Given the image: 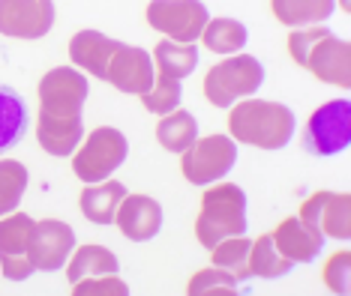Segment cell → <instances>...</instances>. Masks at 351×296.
<instances>
[{"label":"cell","instance_id":"cell-1","mask_svg":"<svg viewBox=\"0 0 351 296\" xmlns=\"http://www.w3.org/2000/svg\"><path fill=\"white\" fill-rule=\"evenodd\" d=\"M39 120L36 141L49 156H73L84 138L82 108L87 102V75L75 66H54L36 87Z\"/></svg>","mask_w":351,"mask_h":296},{"label":"cell","instance_id":"cell-2","mask_svg":"<svg viewBox=\"0 0 351 296\" xmlns=\"http://www.w3.org/2000/svg\"><path fill=\"white\" fill-rule=\"evenodd\" d=\"M289 54L298 66L309 69L318 81L333 84L339 90L351 87V45L333 36L330 27L309 24L289 33Z\"/></svg>","mask_w":351,"mask_h":296},{"label":"cell","instance_id":"cell-3","mask_svg":"<svg viewBox=\"0 0 351 296\" xmlns=\"http://www.w3.org/2000/svg\"><path fill=\"white\" fill-rule=\"evenodd\" d=\"M294 111L282 102L241 99L228 111V132L237 144L258 150H282L294 138Z\"/></svg>","mask_w":351,"mask_h":296},{"label":"cell","instance_id":"cell-4","mask_svg":"<svg viewBox=\"0 0 351 296\" xmlns=\"http://www.w3.org/2000/svg\"><path fill=\"white\" fill-rule=\"evenodd\" d=\"M246 234V191L234 183H219L202 195V210L195 219V239L213 249L219 239Z\"/></svg>","mask_w":351,"mask_h":296},{"label":"cell","instance_id":"cell-5","mask_svg":"<svg viewBox=\"0 0 351 296\" xmlns=\"http://www.w3.org/2000/svg\"><path fill=\"white\" fill-rule=\"evenodd\" d=\"M261 84H265V66L252 54H228L222 63L207 69L202 90L213 108H231L234 102L255 96Z\"/></svg>","mask_w":351,"mask_h":296},{"label":"cell","instance_id":"cell-6","mask_svg":"<svg viewBox=\"0 0 351 296\" xmlns=\"http://www.w3.org/2000/svg\"><path fill=\"white\" fill-rule=\"evenodd\" d=\"M126 153H130V141H126V135L121 129H114V126H97L75 147L73 171L84 186L102 183L126 162Z\"/></svg>","mask_w":351,"mask_h":296},{"label":"cell","instance_id":"cell-7","mask_svg":"<svg viewBox=\"0 0 351 296\" xmlns=\"http://www.w3.org/2000/svg\"><path fill=\"white\" fill-rule=\"evenodd\" d=\"M351 144V102L333 99L318 105L303 129V150L315 159L342 153Z\"/></svg>","mask_w":351,"mask_h":296},{"label":"cell","instance_id":"cell-8","mask_svg":"<svg viewBox=\"0 0 351 296\" xmlns=\"http://www.w3.org/2000/svg\"><path fill=\"white\" fill-rule=\"evenodd\" d=\"M237 162V144L231 135H207L195 138L180 153V174L193 186H210L222 180Z\"/></svg>","mask_w":351,"mask_h":296},{"label":"cell","instance_id":"cell-9","mask_svg":"<svg viewBox=\"0 0 351 296\" xmlns=\"http://www.w3.org/2000/svg\"><path fill=\"white\" fill-rule=\"evenodd\" d=\"M145 18L171 42H198L210 15L202 0H150Z\"/></svg>","mask_w":351,"mask_h":296},{"label":"cell","instance_id":"cell-10","mask_svg":"<svg viewBox=\"0 0 351 296\" xmlns=\"http://www.w3.org/2000/svg\"><path fill=\"white\" fill-rule=\"evenodd\" d=\"M34 225L36 219H30L21 210L0 215V275L10 278V282H25V278L36 273L27 258Z\"/></svg>","mask_w":351,"mask_h":296},{"label":"cell","instance_id":"cell-11","mask_svg":"<svg viewBox=\"0 0 351 296\" xmlns=\"http://www.w3.org/2000/svg\"><path fill=\"white\" fill-rule=\"evenodd\" d=\"M154 75H156L154 57L145 48L117 42L106 63L102 81H108L114 90H121L126 96H145L150 90V84H154Z\"/></svg>","mask_w":351,"mask_h":296},{"label":"cell","instance_id":"cell-12","mask_svg":"<svg viewBox=\"0 0 351 296\" xmlns=\"http://www.w3.org/2000/svg\"><path fill=\"white\" fill-rule=\"evenodd\" d=\"M73 249H75V230L60 219H43L34 225L27 258L36 273H58V269L66 267Z\"/></svg>","mask_w":351,"mask_h":296},{"label":"cell","instance_id":"cell-13","mask_svg":"<svg viewBox=\"0 0 351 296\" xmlns=\"http://www.w3.org/2000/svg\"><path fill=\"white\" fill-rule=\"evenodd\" d=\"M300 219L322 237L346 243L351 237V195L348 191H315L300 204Z\"/></svg>","mask_w":351,"mask_h":296},{"label":"cell","instance_id":"cell-14","mask_svg":"<svg viewBox=\"0 0 351 296\" xmlns=\"http://www.w3.org/2000/svg\"><path fill=\"white\" fill-rule=\"evenodd\" d=\"M54 27L51 0H0V33L12 39H43Z\"/></svg>","mask_w":351,"mask_h":296},{"label":"cell","instance_id":"cell-15","mask_svg":"<svg viewBox=\"0 0 351 296\" xmlns=\"http://www.w3.org/2000/svg\"><path fill=\"white\" fill-rule=\"evenodd\" d=\"M114 225L132 243H147L162 230V204L150 195H130L121 201L114 213Z\"/></svg>","mask_w":351,"mask_h":296},{"label":"cell","instance_id":"cell-16","mask_svg":"<svg viewBox=\"0 0 351 296\" xmlns=\"http://www.w3.org/2000/svg\"><path fill=\"white\" fill-rule=\"evenodd\" d=\"M270 237H274L276 252L282 258H289L291 263H313L324 249V237L313 225H306L300 215L282 219Z\"/></svg>","mask_w":351,"mask_h":296},{"label":"cell","instance_id":"cell-17","mask_svg":"<svg viewBox=\"0 0 351 296\" xmlns=\"http://www.w3.org/2000/svg\"><path fill=\"white\" fill-rule=\"evenodd\" d=\"M117 39H111L99 30H78V33L69 39V60L73 66L84 69L87 75H97L102 81V72H106V63L114 51Z\"/></svg>","mask_w":351,"mask_h":296},{"label":"cell","instance_id":"cell-18","mask_svg":"<svg viewBox=\"0 0 351 296\" xmlns=\"http://www.w3.org/2000/svg\"><path fill=\"white\" fill-rule=\"evenodd\" d=\"M123 198H126V186H123V183L102 180V183H90V186L82 189L78 206H82V213H84L87 221H93V225H111Z\"/></svg>","mask_w":351,"mask_h":296},{"label":"cell","instance_id":"cell-19","mask_svg":"<svg viewBox=\"0 0 351 296\" xmlns=\"http://www.w3.org/2000/svg\"><path fill=\"white\" fill-rule=\"evenodd\" d=\"M121 263H117V254L106 249V245H97V243H87L82 249H73L66 260V282L75 284L82 278H90V275H117Z\"/></svg>","mask_w":351,"mask_h":296},{"label":"cell","instance_id":"cell-20","mask_svg":"<svg viewBox=\"0 0 351 296\" xmlns=\"http://www.w3.org/2000/svg\"><path fill=\"white\" fill-rule=\"evenodd\" d=\"M270 10L282 27H309L330 18L337 12V0H270Z\"/></svg>","mask_w":351,"mask_h":296},{"label":"cell","instance_id":"cell-21","mask_svg":"<svg viewBox=\"0 0 351 296\" xmlns=\"http://www.w3.org/2000/svg\"><path fill=\"white\" fill-rule=\"evenodd\" d=\"M27 123H30V114L21 93L0 84V153H6V150L25 138Z\"/></svg>","mask_w":351,"mask_h":296},{"label":"cell","instance_id":"cell-22","mask_svg":"<svg viewBox=\"0 0 351 296\" xmlns=\"http://www.w3.org/2000/svg\"><path fill=\"white\" fill-rule=\"evenodd\" d=\"M246 39H250V33H246V27L237 18H210L204 24L198 42H202L207 51L226 54V57H228V54L243 51Z\"/></svg>","mask_w":351,"mask_h":296},{"label":"cell","instance_id":"cell-23","mask_svg":"<svg viewBox=\"0 0 351 296\" xmlns=\"http://www.w3.org/2000/svg\"><path fill=\"white\" fill-rule=\"evenodd\" d=\"M154 66L156 72H165L171 78H189L193 69L198 66V48L195 42H171V39H162L156 48H154Z\"/></svg>","mask_w":351,"mask_h":296},{"label":"cell","instance_id":"cell-24","mask_svg":"<svg viewBox=\"0 0 351 296\" xmlns=\"http://www.w3.org/2000/svg\"><path fill=\"white\" fill-rule=\"evenodd\" d=\"M195 138H198V123H195V117L189 114V111L174 108L171 114L159 117V123H156V141L162 144L169 153H183V150H186Z\"/></svg>","mask_w":351,"mask_h":296},{"label":"cell","instance_id":"cell-25","mask_svg":"<svg viewBox=\"0 0 351 296\" xmlns=\"http://www.w3.org/2000/svg\"><path fill=\"white\" fill-rule=\"evenodd\" d=\"M250 245H252V239H246L243 234L241 237L219 239V243L210 249L213 267H222L226 273L234 275L237 282H246V278H252V273H250Z\"/></svg>","mask_w":351,"mask_h":296},{"label":"cell","instance_id":"cell-26","mask_svg":"<svg viewBox=\"0 0 351 296\" xmlns=\"http://www.w3.org/2000/svg\"><path fill=\"white\" fill-rule=\"evenodd\" d=\"M294 263L289 258L276 252L274 245V237L270 234H261L258 239H252L250 245V273L258 275V278H282L291 273Z\"/></svg>","mask_w":351,"mask_h":296},{"label":"cell","instance_id":"cell-27","mask_svg":"<svg viewBox=\"0 0 351 296\" xmlns=\"http://www.w3.org/2000/svg\"><path fill=\"white\" fill-rule=\"evenodd\" d=\"M138 99H141V105H145L150 114L165 117V114H171L174 108H180L183 81H180V78L165 75V72H156V75H154V84H150V90H147L145 96H138Z\"/></svg>","mask_w":351,"mask_h":296},{"label":"cell","instance_id":"cell-28","mask_svg":"<svg viewBox=\"0 0 351 296\" xmlns=\"http://www.w3.org/2000/svg\"><path fill=\"white\" fill-rule=\"evenodd\" d=\"M27 191V167L19 159H0V215L19 210Z\"/></svg>","mask_w":351,"mask_h":296},{"label":"cell","instance_id":"cell-29","mask_svg":"<svg viewBox=\"0 0 351 296\" xmlns=\"http://www.w3.org/2000/svg\"><path fill=\"white\" fill-rule=\"evenodd\" d=\"M237 278L226 273L222 267H210V269H202L189 278L186 284V296H234L241 293L237 291Z\"/></svg>","mask_w":351,"mask_h":296},{"label":"cell","instance_id":"cell-30","mask_svg":"<svg viewBox=\"0 0 351 296\" xmlns=\"http://www.w3.org/2000/svg\"><path fill=\"white\" fill-rule=\"evenodd\" d=\"M322 278L333 293H348V287H351V254H348V249H342V252L327 258Z\"/></svg>","mask_w":351,"mask_h":296},{"label":"cell","instance_id":"cell-31","mask_svg":"<svg viewBox=\"0 0 351 296\" xmlns=\"http://www.w3.org/2000/svg\"><path fill=\"white\" fill-rule=\"evenodd\" d=\"M130 284L117 275H90L73 284V296H126Z\"/></svg>","mask_w":351,"mask_h":296},{"label":"cell","instance_id":"cell-32","mask_svg":"<svg viewBox=\"0 0 351 296\" xmlns=\"http://www.w3.org/2000/svg\"><path fill=\"white\" fill-rule=\"evenodd\" d=\"M339 6H342V10H348V0H339Z\"/></svg>","mask_w":351,"mask_h":296}]
</instances>
